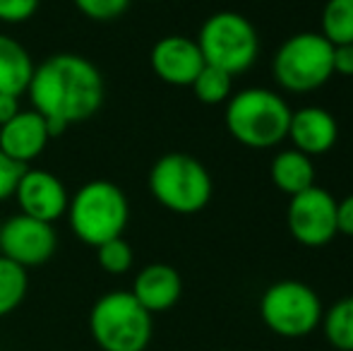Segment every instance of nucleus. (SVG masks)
<instances>
[{
  "label": "nucleus",
  "mask_w": 353,
  "mask_h": 351,
  "mask_svg": "<svg viewBox=\"0 0 353 351\" xmlns=\"http://www.w3.org/2000/svg\"><path fill=\"white\" fill-rule=\"evenodd\" d=\"M65 219L74 239L97 248L123 236L130 221V202L118 183L97 178L70 195Z\"/></svg>",
  "instance_id": "obj_3"
},
{
  "label": "nucleus",
  "mask_w": 353,
  "mask_h": 351,
  "mask_svg": "<svg viewBox=\"0 0 353 351\" xmlns=\"http://www.w3.org/2000/svg\"><path fill=\"white\" fill-rule=\"evenodd\" d=\"M48 142H51V132H48L46 118L34 108L27 111L22 108L17 116L0 126V150L22 166L41 157Z\"/></svg>",
  "instance_id": "obj_14"
},
{
  "label": "nucleus",
  "mask_w": 353,
  "mask_h": 351,
  "mask_svg": "<svg viewBox=\"0 0 353 351\" xmlns=\"http://www.w3.org/2000/svg\"><path fill=\"white\" fill-rule=\"evenodd\" d=\"M41 0H0V22L24 24L37 14Z\"/></svg>",
  "instance_id": "obj_24"
},
{
  "label": "nucleus",
  "mask_w": 353,
  "mask_h": 351,
  "mask_svg": "<svg viewBox=\"0 0 353 351\" xmlns=\"http://www.w3.org/2000/svg\"><path fill=\"white\" fill-rule=\"evenodd\" d=\"M12 197L17 200L22 214L48 221V224L63 219L70 202L65 183L46 169H24Z\"/></svg>",
  "instance_id": "obj_11"
},
{
  "label": "nucleus",
  "mask_w": 353,
  "mask_h": 351,
  "mask_svg": "<svg viewBox=\"0 0 353 351\" xmlns=\"http://www.w3.org/2000/svg\"><path fill=\"white\" fill-rule=\"evenodd\" d=\"M223 121L236 142L250 150H270L288 135L291 106L281 94L262 87H248L231 94Z\"/></svg>",
  "instance_id": "obj_2"
},
{
  "label": "nucleus",
  "mask_w": 353,
  "mask_h": 351,
  "mask_svg": "<svg viewBox=\"0 0 353 351\" xmlns=\"http://www.w3.org/2000/svg\"><path fill=\"white\" fill-rule=\"evenodd\" d=\"M58 234L53 224L27 214H12L0 221V255L14 265L32 270L41 267L56 255Z\"/></svg>",
  "instance_id": "obj_9"
},
{
  "label": "nucleus",
  "mask_w": 353,
  "mask_h": 351,
  "mask_svg": "<svg viewBox=\"0 0 353 351\" xmlns=\"http://www.w3.org/2000/svg\"><path fill=\"white\" fill-rule=\"evenodd\" d=\"M336 234L353 236V195L336 202Z\"/></svg>",
  "instance_id": "obj_27"
},
{
  "label": "nucleus",
  "mask_w": 353,
  "mask_h": 351,
  "mask_svg": "<svg viewBox=\"0 0 353 351\" xmlns=\"http://www.w3.org/2000/svg\"><path fill=\"white\" fill-rule=\"evenodd\" d=\"M149 66L154 75L166 85L190 87L205 68V58L195 39L183 37V34H168L152 46Z\"/></svg>",
  "instance_id": "obj_12"
},
{
  "label": "nucleus",
  "mask_w": 353,
  "mask_h": 351,
  "mask_svg": "<svg viewBox=\"0 0 353 351\" xmlns=\"http://www.w3.org/2000/svg\"><path fill=\"white\" fill-rule=\"evenodd\" d=\"M332 56L334 46L320 32H298L276 48L272 58V75L286 92H315L334 75Z\"/></svg>",
  "instance_id": "obj_7"
},
{
  "label": "nucleus",
  "mask_w": 353,
  "mask_h": 351,
  "mask_svg": "<svg viewBox=\"0 0 353 351\" xmlns=\"http://www.w3.org/2000/svg\"><path fill=\"white\" fill-rule=\"evenodd\" d=\"M22 111L19 108V97H12V94H0V126L14 118L17 113Z\"/></svg>",
  "instance_id": "obj_28"
},
{
  "label": "nucleus",
  "mask_w": 353,
  "mask_h": 351,
  "mask_svg": "<svg viewBox=\"0 0 353 351\" xmlns=\"http://www.w3.org/2000/svg\"><path fill=\"white\" fill-rule=\"evenodd\" d=\"M89 334L101 351H147L154 315L130 291H108L89 310Z\"/></svg>",
  "instance_id": "obj_4"
},
{
  "label": "nucleus",
  "mask_w": 353,
  "mask_h": 351,
  "mask_svg": "<svg viewBox=\"0 0 353 351\" xmlns=\"http://www.w3.org/2000/svg\"><path fill=\"white\" fill-rule=\"evenodd\" d=\"M72 3L92 22H113L128 12L132 0H72Z\"/></svg>",
  "instance_id": "obj_23"
},
{
  "label": "nucleus",
  "mask_w": 353,
  "mask_h": 351,
  "mask_svg": "<svg viewBox=\"0 0 353 351\" xmlns=\"http://www.w3.org/2000/svg\"><path fill=\"white\" fill-rule=\"evenodd\" d=\"M192 92H195L197 101L207 103V106H216V103H223L231 99L233 94V77L228 72L219 70L214 66H207L200 70V75L192 82Z\"/></svg>",
  "instance_id": "obj_21"
},
{
  "label": "nucleus",
  "mask_w": 353,
  "mask_h": 351,
  "mask_svg": "<svg viewBox=\"0 0 353 351\" xmlns=\"http://www.w3.org/2000/svg\"><path fill=\"white\" fill-rule=\"evenodd\" d=\"M29 291V274L24 267L0 255V318L14 313Z\"/></svg>",
  "instance_id": "obj_19"
},
{
  "label": "nucleus",
  "mask_w": 353,
  "mask_h": 351,
  "mask_svg": "<svg viewBox=\"0 0 353 351\" xmlns=\"http://www.w3.org/2000/svg\"><path fill=\"white\" fill-rule=\"evenodd\" d=\"M195 41L207 66L219 68L231 77L250 70L260 56V37L255 24L233 10L210 14Z\"/></svg>",
  "instance_id": "obj_6"
},
{
  "label": "nucleus",
  "mask_w": 353,
  "mask_h": 351,
  "mask_svg": "<svg viewBox=\"0 0 353 351\" xmlns=\"http://www.w3.org/2000/svg\"><path fill=\"white\" fill-rule=\"evenodd\" d=\"M270 176L276 190L286 192L288 197L307 190L315 185V166L307 154L298 150H281L274 154L270 164Z\"/></svg>",
  "instance_id": "obj_17"
},
{
  "label": "nucleus",
  "mask_w": 353,
  "mask_h": 351,
  "mask_svg": "<svg viewBox=\"0 0 353 351\" xmlns=\"http://www.w3.org/2000/svg\"><path fill=\"white\" fill-rule=\"evenodd\" d=\"M288 231L305 248H322L336 236V200L330 190L312 185L288 202Z\"/></svg>",
  "instance_id": "obj_10"
},
{
  "label": "nucleus",
  "mask_w": 353,
  "mask_h": 351,
  "mask_svg": "<svg viewBox=\"0 0 353 351\" xmlns=\"http://www.w3.org/2000/svg\"><path fill=\"white\" fill-rule=\"evenodd\" d=\"M27 94L34 111L46 118L53 140L63 135L72 123L97 116L103 106L106 85L101 70L87 56L53 53L37 63Z\"/></svg>",
  "instance_id": "obj_1"
},
{
  "label": "nucleus",
  "mask_w": 353,
  "mask_h": 351,
  "mask_svg": "<svg viewBox=\"0 0 353 351\" xmlns=\"http://www.w3.org/2000/svg\"><path fill=\"white\" fill-rule=\"evenodd\" d=\"M320 34L332 46L353 43V0H327Z\"/></svg>",
  "instance_id": "obj_20"
},
{
  "label": "nucleus",
  "mask_w": 353,
  "mask_h": 351,
  "mask_svg": "<svg viewBox=\"0 0 353 351\" xmlns=\"http://www.w3.org/2000/svg\"><path fill=\"white\" fill-rule=\"evenodd\" d=\"M97 263L108 274H125L135 263V253H132V245L123 236H118L97 245Z\"/></svg>",
  "instance_id": "obj_22"
},
{
  "label": "nucleus",
  "mask_w": 353,
  "mask_h": 351,
  "mask_svg": "<svg viewBox=\"0 0 353 351\" xmlns=\"http://www.w3.org/2000/svg\"><path fill=\"white\" fill-rule=\"evenodd\" d=\"M325 305L312 286L298 279H281L267 286L260 299V318L281 339H303L322 323Z\"/></svg>",
  "instance_id": "obj_8"
},
{
  "label": "nucleus",
  "mask_w": 353,
  "mask_h": 351,
  "mask_svg": "<svg viewBox=\"0 0 353 351\" xmlns=\"http://www.w3.org/2000/svg\"><path fill=\"white\" fill-rule=\"evenodd\" d=\"M130 294L149 313H166L181 301L183 279L176 267L166 263H152L135 274Z\"/></svg>",
  "instance_id": "obj_15"
},
{
  "label": "nucleus",
  "mask_w": 353,
  "mask_h": 351,
  "mask_svg": "<svg viewBox=\"0 0 353 351\" xmlns=\"http://www.w3.org/2000/svg\"><path fill=\"white\" fill-rule=\"evenodd\" d=\"M325 339L336 351H353V296L334 301L320 323Z\"/></svg>",
  "instance_id": "obj_18"
},
{
  "label": "nucleus",
  "mask_w": 353,
  "mask_h": 351,
  "mask_svg": "<svg viewBox=\"0 0 353 351\" xmlns=\"http://www.w3.org/2000/svg\"><path fill=\"white\" fill-rule=\"evenodd\" d=\"M24 169H27V166L12 161L3 150H0V202L10 200V197L14 195V188H17Z\"/></svg>",
  "instance_id": "obj_25"
},
{
  "label": "nucleus",
  "mask_w": 353,
  "mask_h": 351,
  "mask_svg": "<svg viewBox=\"0 0 353 351\" xmlns=\"http://www.w3.org/2000/svg\"><path fill=\"white\" fill-rule=\"evenodd\" d=\"M332 66H334V75L353 77V43H341V46H334Z\"/></svg>",
  "instance_id": "obj_26"
},
{
  "label": "nucleus",
  "mask_w": 353,
  "mask_h": 351,
  "mask_svg": "<svg viewBox=\"0 0 353 351\" xmlns=\"http://www.w3.org/2000/svg\"><path fill=\"white\" fill-rule=\"evenodd\" d=\"M288 140L293 142V150L312 157H322L336 145L339 140V123L327 108L322 106H303L291 111L288 121Z\"/></svg>",
  "instance_id": "obj_13"
},
{
  "label": "nucleus",
  "mask_w": 353,
  "mask_h": 351,
  "mask_svg": "<svg viewBox=\"0 0 353 351\" xmlns=\"http://www.w3.org/2000/svg\"><path fill=\"white\" fill-rule=\"evenodd\" d=\"M34 68L37 63L32 61L27 46L0 32V94H12V97L27 94Z\"/></svg>",
  "instance_id": "obj_16"
},
{
  "label": "nucleus",
  "mask_w": 353,
  "mask_h": 351,
  "mask_svg": "<svg viewBox=\"0 0 353 351\" xmlns=\"http://www.w3.org/2000/svg\"><path fill=\"white\" fill-rule=\"evenodd\" d=\"M152 197L173 214H197L212 200L214 183L207 166L185 152H168L149 169Z\"/></svg>",
  "instance_id": "obj_5"
}]
</instances>
